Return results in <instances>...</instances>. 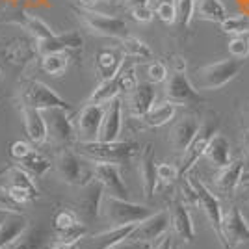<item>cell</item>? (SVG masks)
<instances>
[{
    "label": "cell",
    "mask_w": 249,
    "mask_h": 249,
    "mask_svg": "<svg viewBox=\"0 0 249 249\" xmlns=\"http://www.w3.org/2000/svg\"><path fill=\"white\" fill-rule=\"evenodd\" d=\"M199 130V121L192 115L182 117L180 121H177L169 132V143L177 153H184V149L190 145V142L194 140L196 132Z\"/></svg>",
    "instance_id": "21"
},
{
    "label": "cell",
    "mask_w": 249,
    "mask_h": 249,
    "mask_svg": "<svg viewBox=\"0 0 249 249\" xmlns=\"http://www.w3.org/2000/svg\"><path fill=\"white\" fill-rule=\"evenodd\" d=\"M169 212V223L175 231L177 238L184 244H192L196 238V231H194V221L190 216L186 203L184 201H173V205L167 208Z\"/></svg>",
    "instance_id": "17"
},
{
    "label": "cell",
    "mask_w": 249,
    "mask_h": 249,
    "mask_svg": "<svg viewBox=\"0 0 249 249\" xmlns=\"http://www.w3.org/2000/svg\"><path fill=\"white\" fill-rule=\"evenodd\" d=\"M115 78H117V84H119V89H121V91H126V93H130V91L136 88V84H138L134 65H124L123 63V67L119 69V73L115 74Z\"/></svg>",
    "instance_id": "40"
},
{
    "label": "cell",
    "mask_w": 249,
    "mask_h": 249,
    "mask_svg": "<svg viewBox=\"0 0 249 249\" xmlns=\"http://www.w3.org/2000/svg\"><path fill=\"white\" fill-rule=\"evenodd\" d=\"M156 210L145 205H138L128 199L112 197V196H103L101 201V210L99 216H103L108 223H112V227L117 225H128V223H140L142 219L149 218L151 214H155Z\"/></svg>",
    "instance_id": "2"
},
{
    "label": "cell",
    "mask_w": 249,
    "mask_h": 249,
    "mask_svg": "<svg viewBox=\"0 0 249 249\" xmlns=\"http://www.w3.org/2000/svg\"><path fill=\"white\" fill-rule=\"evenodd\" d=\"M242 155H244V171L249 169V130L242 132Z\"/></svg>",
    "instance_id": "48"
},
{
    "label": "cell",
    "mask_w": 249,
    "mask_h": 249,
    "mask_svg": "<svg viewBox=\"0 0 249 249\" xmlns=\"http://www.w3.org/2000/svg\"><path fill=\"white\" fill-rule=\"evenodd\" d=\"M156 17L166 24H173L177 22V10H175V2H158L156 4Z\"/></svg>",
    "instance_id": "42"
},
{
    "label": "cell",
    "mask_w": 249,
    "mask_h": 249,
    "mask_svg": "<svg viewBox=\"0 0 249 249\" xmlns=\"http://www.w3.org/2000/svg\"><path fill=\"white\" fill-rule=\"evenodd\" d=\"M80 219H78V214L71 210V208H60L56 214H54V218H52V227L56 232H62L65 229L73 227L76 225Z\"/></svg>",
    "instance_id": "38"
},
{
    "label": "cell",
    "mask_w": 249,
    "mask_h": 249,
    "mask_svg": "<svg viewBox=\"0 0 249 249\" xmlns=\"http://www.w3.org/2000/svg\"><path fill=\"white\" fill-rule=\"evenodd\" d=\"M112 249H153V244H143V242H136V240L126 238L123 242H119L117 246Z\"/></svg>",
    "instance_id": "47"
},
{
    "label": "cell",
    "mask_w": 249,
    "mask_h": 249,
    "mask_svg": "<svg viewBox=\"0 0 249 249\" xmlns=\"http://www.w3.org/2000/svg\"><path fill=\"white\" fill-rule=\"evenodd\" d=\"M97 2H99V0H78V4H80L82 8H86V10H93L95 6H97Z\"/></svg>",
    "instance_id": "51"
},
{
    "label": "cell",
    "mask_w": 249,
    "mask_h": 249,
    "mask_svg": "<svg viewBox=\"0 0 249 249\" xmlns=\"http://www.w3.org/2000/svg\"><path fill=\"white\" fill-rule=\"evenodd\" d=\"M21 114L28 140L34 145H43L47 142V123H45L43 112L30 106H21Z\"/></svg>",
    "instance_id": "20"
},
{
    "label": "cell",
    "mask_w": 249,
    "mask_h": 249,
    "mask_svg": "<svg viewBox=\"0 0 249 249\" xmlns=\"http://www.w3.org/2000/svg\"><path fill=\"white\" fill-rule=\"evenodd\" d=\"M69 54L67 52H52L41 56V69L51 76H62L69 67Z\"/></svg>",
    "instance_id": "35"
},
{
    "label": "cell",
    "mask_w": 249,
    "mask_h": 249,
    "mask_svg": "<svg viewBox=\"0 0 249 249\" xmlns=\"http://www.w3.org/2000/svg\"><path fill=\"white\" fill-rule=\"evenodd\" d=\"M240 8H242V11L246 13V15H249V0H238Z\"/></svg>",
    "instance_id": "53"
},
{
    "label": "cell",
    "mask_w": 249,
    "mask_h": 249,
    "mask_svg": "<svg viewBox=\"0 0 249 249\" xmlns=\"http://www.w3.org/2000/svg\"><path fill=\"white\" fill-rule=\"evenodd\" d=\"M229 52L231 58L246 60L249 56V36H232V39L229 41Z\"/></svg>",
    "instance_id": "41"
},
{
    "label": "cell",
    "mask_w": 249,
    "mask_h": 249,
    "mask_svg": "<svg viewBox=\"0 0 249 249\" xmlns=\"http://www.w3.org/2000/svg\"><path fill=\"white\" fill-rule=\"evenodd\" d=\"M246 67V60H238V58H227L221 62L210 63L197 69V89H207V91H214L229 82H232L242 69Z\"/></svg>",
    "instance_id": "3"
},
{
    "label": "cell",
    "mask_w": 249,
    "mask_h": 249,
    "mask_svg": "<svg viewBox=\"0 0 249 249\" xmlns=\"http://www.w3.org/2000/svg\"><path fill=\"white\" fill-rule=\"evenodd\" d=\"M34 147L26 142V140H15L10 143V156L15 160V162H21L24 156L30 153Z\"/></svg>",
    "instance_id": "45"
},
{
    "label": "cell",
    "mask_w": 249,
    "mask_h": 249,
    "mask_svg": "<svg viewBox=\"0 0 249 249\" xmlns=\"http://www.w3.org/2000/svg\"><path fill=\"white\" fill-rule=\"evenodd\" d=\"M43 244V232L37 227H28L17 240L4 249H39Z\"/></svg>",
    "instance_id": "36"
},
{
    "label": "cell",
    "mask_w": 249,
    "mask_h": 249,
    "mask_svg": "<svg viewBox=\"0 0 249 249\" xmlns=\"http://www.w3.org/2000/svg\"><path fill=\"white\" fill-rule=\"evenodd\" d=\"M28 229V221L21 212H10V216L0 221V249L8 248L13 240H17Z\"/></svg>",
    "instance_id": "28"
},
{
    "label": "cell",
    "mask_w": 249,
    "mask_h": 249,
    "mask_svg": "<svg viewBox=\"0 0 249 249\" xmlns=\"http://www.w3.org/2000/svg\"><path fill=\"white\" fill-rule=\"evenodd\" d=\"M0 78H2V69H0Z\"/></svg>",
    "instance_id": "56"
},
{
    "label": "cell",
    "mask_w": 249,
    "mask_h": 249,
    "mask_svg": "<svg viewBox=\"0 0 249 249\" xmlns=\"http://www.w3.org/2000/svg\"><path fill=\"white\" fill-rule=\"evenodd\" d=\"M140 178H142V188H143V196L147 201L155 197V192L158 188V177H156V162L155 153L151 143L145 145L143 153L140 156Z\"/></svg>",
    "instance_id": "19"
},
{
    "label": "cell",
    "mask_w": 249,
    "mask_h": 249,
    "mask_svg": "<svg viewBox=\"0 0 249 249\" xmlns=\"http://www.w3.org/2000/svg\"><path fill=\"white\" fill-rule=\"evenodd\" d=\"M169 229V212L166 210H156L149 218L142 219L136 223L134 231L130 232V240L143 242V244H153L155 240H160Z\"/></svg>",
    "instance_id": "13"
},
{
    "label": "cell",
    "mask_w": 249,
    "mask_h": 249,
    "mask_svg": "<svg viewBox=\"0 0 249 249\" xmlns=\"http://www.w3.org/2000/svg\"><path fill=\"white\" fill-rule=\"evenodd\" d=\"M221 232L231 249L249 242V223L238 207H231L221 214Z\"/></svg>",
    "instance_id": "10"
},
{
    "label": "cell",
    "mask_w": 249,
    "mask_h": 249,
    "mask_svg": "<svg viewBox=\"0 0 249 249\" xmlns=\"http://www.w3.org/2000/svg\"><path fill=\"white\" fill-rule=\"evenodd\" d=\"M93 178L99 180L106 196L119 199H128V188L124 184L121 167L119 164H106V162H95Z\"/></svg>",
    "instance_id": "11"
},
{
    "label": "cell",
    "mask_w": 249,
    "mask_h": 249,
    "mask_svg": "<svg viewBox=\"0 0 249 249\" xmlns=\"http://www.w3.org/2000/svg\"><path fill=\"white\" fill-rule=\"evenodd\" d=\"M177 21L182 28H188L196 13V0H175Z\"/></svg>",
    "instance_id": "39"
},
{
    "label": "cell",
    "mask_w": 249,
    "mask_h": 249,
    "mask_svg": "<svg viewBox=\"0 0 249 249\" xmlns=\"http://www.w3.org/2000/svg\"><path fill=\"white\" fill-rule=\"evenodd\" d=\"M153 249H173V240H171V236L164 234V236L160 238V242H158Z\"/></svg>",
    "instance_id": "50"
},
{
    "label": "cell",
    "mask_w": 249,
    "mask_h": 249,
    "mask_svg": "<svg viewBox=\"0 0 249 249\" xmlns=\"http://www.w3.org/2000/svg\"><path fill=\"white\" fill-rule=\"evenodd\" d=\"M10 22L11 24L21 26L22 30L26 32V34H30L36 41H43V39H49V37L54 36V30H52L47 22L43 21V19H39L37 15L28 13V11H21V13H17Z\"/></svg>",
    "instance_id": "25"
},
{
    "label": "cell",
    "mask_w": 249,
    "mask_h": 249,
    "mask_svg": "<svg viewBox=\"0 0 249 249\" xmlns=\"http://www.w3.org/2000/svg\"><path fill=\"white\" fill-rule=\"evenodd\" d=\"M121 124H123V104H121L119 97H115L104 106V115L103 121H101V130H99L97 140H101V142L119 140Z\"/></svg>",
    "instance_id": "15"
},
{
    "label": "cell",
    "mask_w": 249,
    "mask_h": 249,
    "mask_svg": "<svg viewBox=\"0 0 249 249\" xmlns=\"http://www.w3.org/2000/svg\"><path fill=\"white\" fill-rule=\"evenodd\" d=\"M19 89H21V106H30V108L41 110V112L49 110V108H63V110L73 112V106L41 80L26 78L21 82Z\"/></svg>",
    "instance_id": "4"
},
{
    "label": "cell",
    "mask_w": 249,
    "mask_h": 249,
    "mask_svg": "<svg viewBox=\"0 0 249 249\" xmlns=\"http://www.w3.org/2000/svg\"><path fill=\"white\" fill-rule=\"evenodd\" d=\"M130 15H132V19L138 22H151L153 17H155V10L151 8V4H143V6L130 8Z\"/></svg>",
    "instance_id": "46"
},
{
    "label": "cell",
    "mask_w": 249,
    "mask_h": 249,
    "mask_svg": "<svg viewBox=\"0 0 249 249\" xmlns=\"http://www.w3.org/2000/svg\"><path fill=\"white\" fill-rule=\"evenodd\" d=\"M156 177H158V182L162 184H171L178 178V169L173 164H156Z\"/></svg>",
    "instance_id": "43"
},
{
    "label": "cell",
    "mask_w": 249,
    "mask_h": 249,
    "mask_svg": "<svg viewBox=\"0 0 249 249\" xmlns=\"http://www.w3.org/2000/svg\"><path fill=\"white\" fill-rule=\"evenodd\" d=\"M0 103H2V97H0Z\"/></svg>",
    "instance_id": "58"
},
{
    "label": "cell",
    "mask_w": 249,
    "mask_h": 249,
    "mask_svg": "<svg viewBox=\"0 0 249 249\" xmlns=\"http://www.w3.org/2000/svg\"><path fill=\"white\" fill-rule=\"evenodd\" d=\"M188 182H190V186L194 188V192H196V196H197V205L205 210L208 223H210V227L214 229V232H216V236H218L221 248L231 249L229 244L225 242V238H223V232H221V214H223V210L219 207V199L216 197L201 180H197V178H188Z\"/></svg>",
    "instance_id": "9"
},
{
    "label": "cell",
    "mask_w": 249,
    "mask_h": 249,
    "mask_svg": "<svg viewBox=\"0 0 249 249\" xmlns=\"http://www.w3.org/2000/svg\"><path fill=\"white\" fill-rule=\"evenodd\" d=\"M155 86L151 82H138L128 97V108L134 117H143L155 104Z\"/></svg>",
    "instance_id": "23"
},
{
    "label": "cell",
    "mask_w": 249,
    "mask_h": 249,
    "mask_svg": "<svg viewBox=\"0 0 249 249\" xmlns=\"http://www.w3.org/2000/svg\"><path fill=\"white\" fill-rule=\"evenodd\" d=\"M158 2H175V0H158Z\"/></svg>",
    "instance_id": "55"
},
{
    "label": "cell",
    "mask_w": 249,
    "mask_h": 249,
    "mask_svg": "<svg viewBox=\"0 0 249 249\" xmlns=\"http://www.w3.org/2000/svg\"><path fill=\"white\" fill-rule=\"evenodd\" d=\"M242 173H244V162L242 160H231L229 166L219 167V173L216 177V186L225 194L234 192L242 182Z\"/></svg>",
    "instance_id": "29"
},
{
    "label": "cell",
    "mask_w": 249,
    "mask_h": 249,
    "mask_svg": "<svg viewBox=\"0 0 249 249\" xmlns=\"http://www.w3.org/2000/svg\"><path fill=\"white\" fill-rule=\"evenodd\" d=\"M106 2H114V0H106Z\"/></svg>",
    "instance_id": "57"
},
{
    "label": "cell",
    "mask_w": 249,
    "mask_h": 249,
    "mask_svg": "<svg viewBox=\"0 0 249 249\" xmlns=\"http://www.w3.org/2000/svg\"><path fill=\"white\" fill-rule=\"evenodd\" d=\"M124 4L128 8H136V6H143V4H149V0H124Z\"/></svg>",
    "instance_id": "52"
},
{
    "label": "cell",
    "mask_w": 249,
    "mask_h": 249,
    "mask_svg": "<svg viewBox=\"0 0 249 249\" xmlns=\"http://www.w3.org/2000/svg\"><path fill=\"white\" fill-rule=\"evenodd\" d=\"M56 173L65 184L80 186L93 178V169H88L84 158L71 149H62L56 158Z\"/></svg>",
    "instance_id": "7"
},
{
    "label": "cell",
    "mask_w": 249,
    "mask_h": 249,
    "mask_svg": "<svg viewBox=\"0 0 249 249\" xmlns=\"http://www.w3.org/2000/svg\"><path fill=\"white\" fill-rule=\"evenodd\" d=\"M136 223H128V225H117L104 232L93 234L88 238V249H112L117 246L119 242H123L130 236V232L134 231Z\"/></svg>",
    "instance_id": "24"
},
{
    "label": "cell",
    "mask_w": 249,
    "mask_h": 249,
    "mask_svg": "<svg viewBox=\"0 0 249 249\" xmlns=\"http://www.w3.org/2000/svg\"><path fill=\"white\" fill-rule=\"evenodd\" d=\"M166 101L173 103L175 106H188V104H197L201 103V95H199L197 88L190 82L186 73H175L169 76L166 86Z\"/></svg>",
    "instance_id": "12"
},
{
    "label": "cell",
    "mask_w": 249,
    "mask_h": 249,
    "mask_svg": "<svg viewBox=\"0 0 249 249\" xmlns=\"http://www.w3.org/2000/svg\"><path fill=\"white\" fill-rule=\"evenodd\" d=\"M78 15H80V21L84 22V26L95 36L112 37V39H119V41L128 36V24L119 17L106 15V13L95 10H86V8L78 11Z\"/></svg>",
    "instance_id": "6"
},
{
    "label": "cell",
    "mask_w": 249,
    "mask_h": 249,
    "mask_svg": "<svg viewBox=\"0 0 249 249\" xmlns=\"http://www.w3.org/2000/svg\"><path fill=\"white\" fill-rule=\"evenodd\" d=\"M208 158V162L216 167H225L231 164V143L223 134H216L210 138L207 149H205V155Z\"/></svg>",
    "instance_id": "27"
},
{
    "label": "cell",
    "mask_w": 249,
    "mask_h": 249,
    "mask_svg": "<svg viewBox=\"0 0 249 249\" xmlns=\"http://www.w3.org/2000/svg\"><path fill=\"white\" fill-rule=\"evenodd\" d=\"M124 63V54L121 49H101L95 54V71L101 80H110L119 73Z\"/></svg>",
    "instance_id": "18"
},
{
    "label": "cell",
    "mask_w": 249,
    "mask_h": 249,
    "mask_svg": "<svg viewBox=\"0 0 249 249\" xmlns=\"http://www.w3.org/2000/svg\"><path fill=\"white\" fill-rule=\"evenodd\" d=\"M36 54H37V51H36L26 39H22V37L11 39V41L2 49L4 60L8 63H11V65H26L28 62L34 60Z\"/></svg>",
    "instance_id": "26"
},
{
    "label": "cell",
    "mask_w": 249,
    "mask_h": 249,
    "mask_svg": "<svg viewBox=\"0 0 249 249\" xmlns=\"http://www.w3.org/2000/svg\"><path fill=\"white\" fill-rule=\"evenodd\" d=\"M76 153L93 162H106V164H124L132 160L140 153V145L134 142H76Z\"/></svg>",
    "instance_id": "1"
},
{
    "label": "cell",
    "mask_w": 249,
    "mask_h": 249,
    "mask_svg": "<svg viewBox=\"0 0 249 249\" xmlns=\"http://www.w3.org/2000/svg\"><path fill=\"white\" fill-rule=\"evenodd\" d=\"M219 128V119L218 117H210L205 119L203 123H199V130L196 132L194 140L190 142V145L184 149L182 153V166L178 167V177H186L190 173V169L199 162V158L205 155L210 138L218 132Z\"/></svg>",
    "instance_id": "8"
},
{
    "label": "cell",
    "mask_w": 249,
    "mask_h": 249,
    "mask_svg": "<svg viewBox=\"0 0 249 249\" xmlns=\"http://www.w3.org/2000/svg\"><path fill=\"white\" fill-rule=\"evenodd\" d=\"M242 182H249V169L242 173Z\"/></svg>",
    "instance_id": "54"
},
{
    "label": "cell",
    "mask_w": 249,
    "mask_h": 249,
    "mask_svg": "<svg viewBox=\"0 0 249 249\" xmlns=\"http://www.w3.org/2000/svg\"><path fill=\"white\" fill-rule=\"evenodd\" d=\"M221 32L227 36H248L249 34V15L242 13V15H234V17H227L219 22Z\"/></svg>",
    "instance_id": "37"
},
{
    "label": "cell",
    "mask_w": 249,
    "mask_h": 249,
    "mask_svg": "<svg viewBox=\"0 0 249 249\" xmlns=\"http://www.w3.org/2000/svg\"><path fill=\"white\" fill-rule=\"evenodd\" d=\"M121 89H119V84L117 78H110V80H101V84L93 89V93L89 95L88 103L89 104H108L112 99L119 97Z\"/></svg>",
    "instance_id": "34"
},
{
    "label": "cell",
    "mask_w": 249,
    "mask_h": 249,
    "mask_svg": "<svg viewBox=\"0 0 249 249\" xmlns=\"http://www.w3.org/2000/svg\"><path fill=\"white\" fill-rule=\"evenodd\" d=\"M84 47V37L80 32H65V34H54L49 39L36 41V51L39 56L52 54V52H71L80 51Z\"/></svg>",
    "instance_id": "16"
},
{
    "label": "cell",
    "mask_w": 249,
    "mask_h": 249,
    "mask_svg": "<svg viewBox=\"0 0 249 249\" xmlns=\"http://www.w3.org/2000/svg\"><path fill=\"white\" fill-rule=\"evenodd\" d=\"M104 190L99 184V180L91 178L88 184L82 186V194L78 197V208L88 219H93L99 216L101 210V201H103Z\"/></svg>",
    "instance_id": "22"
},
{
    "label": "cell",
    "mask_w": 249,
    "mask_h": 249,
    "mask_svg": "<svg viewBox=\"0 0 249 249\" xmlns=\"http://www.w3.org/2000/svg\"><path fill=\"white\" fill-rule=\"evenodd\" d=\"M78 248H80V242H60V240H56L52 244L51 249H78Z\"/></svg>",
    "instance_id": "49"
},
{
    "label": "cell",
    "mask_w": 249,
    "mask_h": 249,
    "mask_svg": "<svg viewBox=\"0 0 249 249\" xmlns=\"http://www.w3.org/2000/svg\"><path fill=\"white\" fill-rule=\"evenodd\" d=\"M17 166L22 167L26 173H30L34 178H39L51 169V160L45 155H41L37 149H32L21 162H17Z\"/></svg>",
    "instance_id": "32"
},
{
    "label": "cell",
    "mask_w": 249,
    "mask_h": 249,
    "mask_svg": "<svg viewBox=\"0 0 249 249\" xmlns=\"http://www.w3.org/2000/svg\"><path fill=\"white\" fill-rule=\"evenodd\" d=\"M175 112H177L175 104L169 103V101H164V103L156 104V106H151L149 112H147L142 119H143V123H145L147 126L158 128V126H162V124L169 123V121L175 117Z\"/></svg>",
    "instance_id": "31"
},
{
    "label": "cell",
    "mask_w": 249,
    "mask_h": 249,
    "mask_svg": "<svg viewBox=\"0 0 249 249\" xmlns=\"http://www.w3.org/2000/svg\"><path fill=\"white\" fill-rule=\"evenodd\" d=\"M121 51L124 56L128 58H134V60H151L153 58V51L145 41H142L140 37H132V36H126L121 39Z\"/></svg>",
    "instance_id": "33"
},
{
    "label": "cell",
    "mask_w": 249,
    "mask_h": 249,
    "mask_svg": "<svg viewBox=\"0 0 249 249\" xmlns=\"http://www.w3.org/2000/svg\"><path fill=\"white\" fill-rule=\"evenodd\" d=\"M167 76H169L167 74V67L162 62L149 63V67H147V78H149L151 84L164 82V80H167Z\"/></svg>",
    "instance_id": "44"
},
{
    "label": "cell",
    "mask_w": 249,
    "mask_h": 249,
    "mask_svg": "<svg viewBox=\"0 0 249 249\" xmlns=\"http://www.w3.org/2000/svg\"><path fill=\"white\" fill-rule=\"evenodd\" d=\"M43 117L47 123V142L60 149H69L76 143V130L71 112L63 108H49L43 110Z\"/></svg>",
    "instance_id": "5"
},
{
    "label": "cell",
    "mask_w": 249,
    "mask_h": 249,
    "mask_svg": "<svg viewBox=\"0 0 249 249\" xmlns=\"http://www.w3.org/2000/svg\"><path fill=\"white\" fill-rule=\"evenodd\" d=\"M194 17H199L201 21L208 22H221L227 19V8L221 0H196V13Z\"/></svg>",
    "instance_id": "30"
},
{
    "label": "cell",
    "mask_w": 249,
    "mask_h": 249,
    "mask_svg": "<svg viewBox=\"0 0 249 249\" xmlns=\"http://www.w3.org/2000/svg\"><path fill=\"white\" fill-rule=\"evenodd\" d=\"M104 106L106 104H86L80 114L74 121V130H76V142H93L99 138L101 130V121L104 115Z\"/></svg>",
    "instance_id": "14"
}]
</instances>
